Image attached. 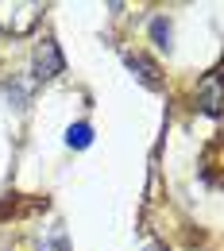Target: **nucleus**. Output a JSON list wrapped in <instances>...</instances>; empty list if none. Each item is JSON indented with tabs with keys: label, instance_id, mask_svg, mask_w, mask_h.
<instances>
[{
	"label": "nucleus",
	"instance_id": "nucleus-1",
	"mask_svg": "<svg viewBox=\"0 0 224 251\" xmlns=\"http://www.w3.org/2000/svg\"><path fill=\"white\" fill-rule=\"evenodd\" d=\"M43 16V4L35 0H0V31H12V35H27L39 24Z\"/></svg>",
	"mask_w": 224,
	"mask_h": 251
},
{
	"label": "nucleus",
	"instance_id": "nucleus-2",
	"mask_svg": "<svg viewBox=\"0 0 224 251\" xmlns=\"http://www.w3.org/2000/svg\"><path fill=\"white\" fill-rule=\"evenodd\" d=\"M62 50H58V43L54 39H43L39 47H35V77L39 81H47V77H58L62 74Z\"/></svg>",
	"mask_w": 224,
	"mask_h": 251
},
{
	"label": "nucleus",
	"instance_id": "nucleus-3",
	"mask_svg": "<svg viewBox=\"0 0 224 251\" xmlns=\"http://www.w3.org/2000/svg\"><path fill=\"white\" fill-rule=\"evenodd\" d=\"M197 104H201V112H209V116H221V74H209V77L201 81Z\"/></svg>",
	"mask_w": 224,
	"mask_h": 251
},
{
	"label": "nucleus",
	"instance_id": "nucleus-4",
	"mask_svg": "<svg viewBox=\"0 0 224 251\" xmlns=\"http://www.w3.org/2000/svg\"><path fill=\"white\" fill-rule=\"evenodd\" d=\"M128 70L147 85V89H159V66L155 62H147L143 54H128Z\"/></svg>",
	"mask_w": 224,
	"mask_h": 251
},
{
	"label": "nucleus",
	"instance_id": "nucleus-5",
	"mask_svg": "<svg viewBox=\"0 0 224 251\" xmlns=\"http://www.w3.org/2000/svg\"><path fill=\"white\" fill-rule=\"evenodd\" d=\"M66 143L77 147V151H85V147L93 143V127H89V124H74L70 131H66Z\"/></svg>",
	"mask_w": 224,
	"mask_h": 251
},
{
	"label": "nucleus",
	"instance_id": "nucleus-6",
	"mask_svg": "<svg viewBox=\"0 0 224 251\" xmlns=\"http://www.w3.org/2000/svg\"><path fill=\"white\" fill-rule=\"evenodd\" d=\"M27 93H31V81H27V77H16V81L8 85V97L16 100V108H24V104H27Z\"/></svg>",
	"mask_w": 224,
	"mask_h": 251
},
{
	"label": "nucleus",
	"instance_id": "nucleus-7",
	"mask_svg": "<svg viewBox=\"0 0 224 251\" xmlns=\"http://www.w3.org/2000/svg\"><path fill=\"white\" fill-rule=\"evenodd\" d=\"M39 251H70V240H66V232L62 228H54L43 244H39Z\"/></svg>",
	"mask_w": 224,
	"mask_h": 251
},
{
	"label": "nucleus",
	"instance_id": "nucleus-8",
	"mask_svg": "<svg viewBox=\"0 0 224 251\" xmlns=\"http://www.w3.org/2000/svg\"><path fill=\"white\" fill-rule=\"evenodd\" d=\"M151 35H155V43H159V47H170V24H166V20H151Z\"/></svg>",
	"mask_w": 224,
	"mask_h": 251
},
{
	"label": "nucleus",
	"instance_id": "nucleus-9",
	"mask_svg": "<svg viewBox=\"0 0 224 251\" xmlns=\"http://www.w3.org/2000/svg\"><path fill=\"white\" fill-rule=\"evenodd\" d=\"M151 251H159V248H151Z\"/></svg>",
	"mask_w": 224,
	"mask_h": 251
}]
</instances>
